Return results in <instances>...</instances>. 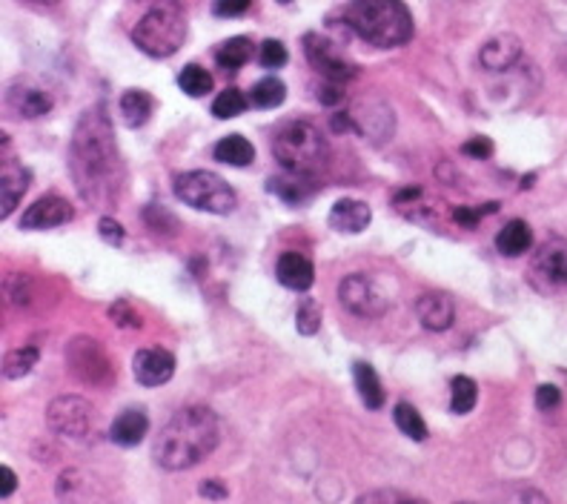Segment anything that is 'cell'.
I'll return each mask as SVG.
<instances>
[{"label":"cell","mask_w":567,"mask_h":504,"mask_svg":"<svg viewBox=\"0 0 567 504\" xmlns=\"http://www.w3.org/2000/svg\"><path fill=\"white\" fill-rule=\"evenodd\" d=\"M201 496H207V499H227V488L215 481V479H207L201 484Z\"/></svg>","instance_id":"b9f144b4"},{"label":"cell","mask_w":567,"mask_h":504,"mask_svg":"<svg viewBox=\"0 0 567 504\" xmlns=\"http://www.w3.org/2000/svg\"><path fill=\"white\" fill-rule=\"evenodd\" d=\"M341 98H344V92L339 89V84L324 81V84L319 86V101H321L324 106H336V104H341Z\"/></svg>","instance_id":"60d3db41"},{"label":"cell","mask_w":567,"mask_h":504,"mask_svg":"<svg viewBox=\"0 0 567 504\" xmlns=\"http://www.w3.org/2000/svg\"><path fill=\"white\" fill-rule=\"evenodd\" d=\"M287 46L281 41H276V37H267V41L261 44V52H258V61L264 69H281L287 64Z\"/></svg>","instance_id":"e575fe53"},{"label":"cell","mask_w":567,"mask_h":504,"mask_svg":"<svg viewBox=\"0 0 567 504\" xmlns=\"http://www.w3.org/2000/svg\"><path fill=\"white\" fill-rule=\"evenodd\" d=\"M187 17L178 4H155L132 29V44L149 57H169L184 46Z\"/></svg>","instance_id":"5b68a950"},{"label":"cell","mask_w":567,"mask_h":504,"mask_svg":"<svg viewBox=\"0 0 567 504\" xmlns=\"http://www.w3.org/2000/svg\"><path fill=\"white\" fill-rule=\"evenodd\" d=\"M304 55H307L309 66L316 69L324 81L344 84V81H353V77L359 75V66L347 61V55L339 49V44L319 32L304 35Z\"/></svg>","instance_id":"ba28073f"},{"label":"cell","mask_w":567,"mask_h":504,"mask_svg":"<svg viewBox=\"0 0 567 504\" xmlns=\"http://www.w3.org/2000/svg\"><path fill=\"white\" fill-rule=\"evenodd\" d=\"M66 358H69L75 378H81L86 384H109L112 381L109 356L104 353V347L97 344L95 338H86V336L72 338Z\"/></svg>","instance_id":"8fae6325"},{"label":"cell","mask_w":567,"mask_h":504,"mask_svg":"<svg viewBox=\"0 0 567 504\" xmlns=\"http://www.w3.org/2000/svg\"><path fill=\"white\" fill-rule=\"evenodd\" d=\"M296 327H299L301 336H316L319 333V327H321V307L312 301V298L301 301L299 316H296Z\"/></svg>","instance_id":"836d02e7"},{"label":"cell","mask_w":567,"mask_h":504,"mask_svg":"<svg viewBox=\"0 0 567 504\" xmlns=\"http://www.w3.org/2000/svg\"><path fill=\"white\" fill-rule=\"evenodd\" d=\"M121 118L129 129H141L152 118V98L144 89H127L121 95Z\"/></svg>","instance_id":"d4e9b609"},{"label":"cell","mask_w":567,"mask_h":504,"mask_svg":"<svg viewBox=\"0 0 567 504\" xmlns=\"http://www.w3.org/2000/svg\"><path fill=\"white\" fill-rule=\"evenodd\" d=\"M247 109V95L236 86H229L224 92H218V98L212 101V115L221 121H229V118H238V115Z\"/></svg>","instance_id":"1f68e13d"},{"label":"cell","mask_w":567,"mask_h":504,"mask_svg":"<svg viewBox=\"0 0 567 504\" xmlns=\"http://www.w3.org/2000/svg\"><path fill=\"white\" fill-rule=\"evenodd\" d=\"M278 4H289V0H278Z\"/></svg>","instance_id":"c3c4849f"},{"label":"cell","mask_w":567,"mask_h":504,"mask_svg":"<svg viewBox=\"0 0 567 504\" xmlns=\"http://www.w3.org/2000/svg\"><path fill=\"white\" fill-rule=\"evenodd\" d=\"M97 236H101L109 247H124V241H127L124 227L115 218H109V216H104L101 224H97Z\"/></svg>","instance_id":"d590c367"},{"label":"cell","mask_w":567,"mask_h":504,"mask_svg":"<svg viewBox=\"0 0 567 504\" xmlns=\"http://www.w3.org/2000/svg\"><path fill=\"white\" fill-rule=\"evenodd\" d=\"M41 361V350H37L35 344H26V347H17V350L6 353L4 358V378L15 381V378H24L32 373V367Z\"/></svg>","instance_id":"83f0119b"},{"label":"cell","mask_w":567,"mask_h":504,"mask_svg":"<svg viewBox=\"0 0 567 504\" xmlns=\"http://www.w3.org/2000/svg\"><path fill=\"white\" fill-rule=\"evenodd\" d=\"M132 376L144 387H161L175 376V356L161 350V347L138 350L132 358Z\"/></svg>","instance_id":"4fadbf2b"},{"label":"cell","mask_w":567,"mask_h":504,"mask_svg":"<svg viewBox=\"0 0 567 504\" xmlns=\"http://www.w3.org/2000/svg\"><path fill=\"white\" fill-rule=\"evenodd\" d=\"M416 316H419L421 327L430 329V333L450 329L453 327V318H456L453 298L444 296V293H427L416 301Z\"/></svg>","instance_id":"ac0fdd59"},{"label":"cell","mask_w":567,"mask_h":504,"mask_svg":"<svg viewBox=\"0 0 567 504\" xmlns=\"http://www.w3.org/2000/svg\"><path fill=\"white\" fill-rule=\"evenodd\" d=\"M476 398H479V387L473 378L456 376L453 381H450V410H453L456 416L471 413L476 407Z\"/></svg>","instance_id":"f1b7e54d"},{"label":"cell","mask_w":567,"mask_h":504,"mask_svg":"<svg viewBox=\"0 0 567 504\" xmlns=\"http://www.w3.org/2000/svg\"><path fill=\"white\" fill-rule=\"evenodd\" d=\"M147 433H149V418L141 410H124L109 428V438L118 448H138L147 438Z\"/></svg>","instance_id":"ffe728a7"},{"label":"cell","mask_w":567,"mask_h":504,"mask_svg":"<svg viewBox=\"0 0 567 504\" xmlns=\"http://www.w3.org/2000/svg\"><path fill=\"white\" fill-rule=\"evenodd\" d=\"M533 247V229L527 221L516 218V221H507L501 229H499V236H496V249L501 252V256L507 258H516L521 256V252H527Z\"/></svg>","instance_id":"44dd1931"},{"label":"cell","mask_w":567,"mask_h":504,"mask_svg":"<svg viewBox=\"0 0 567 504\" xmlns=\"http://www.w3.org/2000/svg\"><path fill=\"white\" fill-rule=\"evenodd\" d=\"M92 404L81 396H61L49 401L46 424L55 436L64 438H84L92 430Z\"/></svg>","instance_id":"9c48e42d"},{"label":"cell","mask_w":567,"mask_h":504,"mask_svg":"<svg viewBox=\"0 0 567 504\" xmlns=\"http://www.w3.org/2000/svg\"><path fill=\"white\" fill-rule=\"evenodd\" d=\"M0 476H4V493H0V496H4V499H9V496L15 493V488H17V476H15L9 468H4V470H0Z\"/></svg>","instance_id":"ee69618b"},{"label":"cell","mask_w":567,"mask_h":504,"mask_svg":"<svg viewBox=\"0 0 567 504\" xmlns=\"http://www.w3.org/2000/svg\"><path fill=\"white\" fill-rule=\"evenodd\" d=\"M519 57H521V41L516 35H507V32L493 35L491 41L479 49V64L491 72L513 69L519 64Z\"/></svg>","instance_id":"9a60e30c"},{"label":"cell","mask_w":567,"mask_h":504,"mask_svg":"<svg viewBox=\"0 0 567 504\" xmlns=\"http://www.w3.org/2000/svg\"><path fill=\"white\" fill-rule=\"evenodd\" d=\"M276 276L287 289L307 293L312 281H316V267H312V261L307 256H301V252H284L276 264Z\"/></svg>","instance_id":"d6986e66"},{"label":"cell","mask_w":567,"mask_h":504,"mask_svg":"<svg viewBox=\"0 0 567 504\" xmlns=\"http://www.w3.org/2000/svg\"><path fill=\"white\" fill-rule=\"evenodd\" d=\"M393 421H396V428L410 438V441H424L427 438V424L421 418V413L416 410L413 404H407L401 401L396 410H393Z\"/></svg>","instance_id":"f546056e"},{"label":"cell","mask_w":567,"mask_h":504,"mask_svg":"<svg viewBox=\"0 0 567 504\" xmlns=\"http://www.w3.org/2000/svg\"><path fill=\"white\" fill-rule=\"evenodd\" d=\"M341 15L347 29L370 46L396 49L413 37V15L401 0H349Z\"/></svg>","instance_id":"3957f363"},{"label":"cell","mask_w":567,"mask_h":504,"mask_svg":"<svg viewBox=\"0 0 567 504\" xmlns=\"http://www.w3.org/2000/svg\"><path fill=\"white\" fill-rule=\"evenodd\" d=\"M564 66H567V44H564Z\"/></svg>","instance_id":"7dc6e473"},{"label":"cell","mask_w":567,"mask_h":504,"mask_svg":"<svg viewBox=\"0 0 567 504\" xmlns=\"http://www.w3.org/2000/svg\"><path fill=\"white\" fill-rule=\"evenodd\" d=\"M387 499H393V501H407L410 496L404 493H387V490H379V493H364L361 501H387Z\"/></svg>","instance_id":"7bdbcfd3"},{"label":"cell","mask_w":567,"mask_h":504,"mask_svg":"<svg viewBox=\"0 0 567 504\" xmlns=\"http://www.w3.org/2000/svg\"><path fill=\"white\" fill-rule=\"evenodd\" d=\"M370 218H373V212L364 201H356V198H341L332 204L329 209V227L341 232V236H359L370 227Z\"/></svg>","instance_id":"e0dca14e"},{"label":"cell","mask_w":567,"mask_h":504,"mask_svg":"<svg viewBox=\"0 0 567 504\" xmlns=\"http://www.w3.org/2000/svg\"><path fill=\"white\" fill-rule=\"evenodd\" d=\"M272 155H276V161L287 172L312 178L327 166L329 149H327V138L316 126L307 121H292L276 132V138H272Z\"/></svg>","instance_id":"277c9868"},{"label":"cell","mask_w":567,"mask_h":504,"mask_svg":"<svg viewBox=\"0 0 567 504\" xmlns=\"http://www.w3.org/2000/svg\"><path fill=\"white\" fill-rule=\"evenodd\" d=\"M252 41L249 37H229V41H224L221 46H218V52H215V57H218V66H224V69H229V72H236V69H241L249 57H252Z\"/></svg>","instance_id":"4316f807"},{"label":"cell","mask_w":567,"mask_h":504,"mask_svg":"<svg viewBox=\"0 0 567 504\" xmlns=\"http://www.w3.org/2000/svg\"><path fill=\"white\" fill-rule=\"evenodd\" d=\"M178 86L184 95H189V98H204V95L212 92V75L198 64H189L178 75Z\"/></svg>","instance_id":"4dcf8cb0"},{"label":"cell","mask_w":567,"mask_h":504,"mask_svg":"<svg viewBox=\"0 0 567 504\" xmlns=\"http://www.w3.org/2000/svg\"><path fill=\"white\" fill-rule=\"evenodd\" d=\"M69 176L89 207H115L124 189V161L106 106L86 109L72 132Z\"/></svg>","instance_id":"6da1fadb"},{"label":"cell","mask_w":567,"mask_h":504,"mask_svg":"<svg viewBox=\"0 0 567 504\" xmlns=\"http://www.w3.org/2000/svg\"><path fill=\"white\" fill-rule=\"evenodd\" d=\"M284 98H287V86L284 81H278V77H272V75L261 77V81H256V86L249 89V101L258 109H276L284 104Z\"/></svg>","instance_id":"484cf974"},{"label":"cell","mask_w":567,"mask_h":504,"mask_svg":"<svg viewBox=\"0 0 567 504\" xmlns=\"http://www.w3.org/2000/svg\"><path fill=\"white\" fill-rule=\"evenodd\" d=\"M215 158L227 166H249L256 161V146L244 135H227V138L215 144Z\"/></svg>","instance_id":"cb8c5ba5"},{"label":"cell","mask_w":567,"mask_h":504,"mask_svg":"<svg viewBox=\"0 0 567 504\" xmlns=\"http://www.w3.org/2000/svg\"><path fill=\"white\" fill-rule=\"evenodd\" d=\"M339 301L347 313L361 318H379L387 309V296L381 293V287L364 273H353L339 284Z\"/></svg>","instance_id":"30bf717a"},{"label":"cell","mask_w":567,"mask_h":504,"mask_svg":"<svg viewBox=\"0 0 567 504\" xmlns=\"http://www.w3.org/2000/svg\"><path fill=\"white\" fill-rule=\"evenodd\" d=\"M499 212V201H491V204H481V207H456L453 209V221L464 229H476V224L484 218V216H496Z\"/></svg>","instance_id":"d6a6232c"},{"label":"cell","mask_w":567,"mask_h":504,"mask_svg":"<svg viewBox=\"0 0 567 504\" xmlns=\"http://www.w3.org/2000/svg\"><path fill=\"white\" fill-rule=\"evenodd\" d=\"M155 4H172V0H155Z\"/></svg>","instance_id":"bcb514c9"},{"label":"cell","mask_w":567,"mask_h":504,"mask_svg":"<svg viewBox=\"0 0 567 504\" xmlns=\"http://www.w3.org/2000/svg\"><path fill=\"white\" fill-rule=\"evenodd\" d=\"M109 318L118 324V327H138L141 324V318L135 316V309H132V304L127 301V298H121V301H115L112 307H109Z\"/></svg>","instance_id":"8d00e7d4"},{"label":"cell","mask_w":567,"mask_h":504,"mask_svg":"<svg viewBox=\"0 0 567 504\" xmlns=\"http://www.w3.org/2000/svg\"><path fill=\"white\" fill-rule=\"evenodd\" d=\"M32 172L21 166L15 158L4 155V172H0V216L9 218V212L17 207V201L24 198V192L29 189Z\"/></svg>","instance_id":"2e32d148"},{"label":"cell","mask_w":567,"mask_h":504,"mask_svg":"<svg viewBox=\"0 0 567 504\" xmlns=\"http://www.w3.org/2000/svg\"><path fill=\"white\" fill-rule=\"evenodd\" d=\"M536 404H539V410H544V413L556 410V407L562 404V390L553 384H542L536 390Z\"/></svg>","instance_id":"74e56055"},{"label":"cell","mask_w":567,"mask_h":504,"mask_svg":"<svg viewBox=\"0 0 567 504\" xmlns=\"http://www.w3.org/2000/svg\"><path fill=\"white\" fill-rule=\"evenodd\" d=\"M267 189L272 192L276 198H281L284 204L289 207H299L304 204L309 196H312V186H309V178L307 176H296V172H287L284 178H269Z\"/></svg>","instance_id":"7402d4cb"},{"label":"cell","mask_w":567,"mask_h":504,"mask_svg":"<svg viewBox=\"0 0 567 504\" xmlns=\"http://www.w3.org/2000/svg\"><path fill=\"white\" fill-rule=\"evenodd\" d=\"M353 378H356V390H359L367 410H381L384 390H381V381H379L373 367H370L367 361H356L353 364Z\"/></svg>","instance_id":"603a6c76"},{"label":"cell","mask_w":567,"mask_h":504,"mask_svg":"<svg viewBox=\"0 0 567 504\" xmlns=\"http://www.w3.org/2000/svg\"><path fill=\"white\" fill-rule=\"evenodd\" d=\"M252 6V0H215L212 12L218 17H241Z\"/></svg>","instance_id":"f35d334b"},{"label":"cell","mask_w":567,"mask_h":504,"mask_svg":"<svg viewBox=\"0 0 567 504\" xmlns=\"http://www.w3.org/2000/svg\"><path fill=\"white\" fill-rule=\"evenodd\" d=\"M72 204L61 196H44L37 198L21 218V229H55L72 221Z\"/></svg>","instance_id":"5bb4252c"},{"label":"cell","mask_w":567,"mask_h":504,"mask_svg":"<svg viewBox=\"0 0 567 504\" xmlns=\"http://www.w3.org/2000/svg\"><path fill=\"white\" fill-rule=\"evenodd\" d=\"M531 284L544 296L567 293V238H551L539 247L531 261Z\"/></svg>","instance_id":"52a82bcc"},{"label":"cell","mask_w":567,"mask_h":504,"mask_svg":"<svg viewBox=\"0 0 567 504\" xmlns=\"http://www.w3.org/2000/svg\"><path fill=\"white\" fill-rule=\"evenodd\" d=\"M6 106L17 115V118H26V121L44 118V115L52 109V95L41 84L29 81V77H17L6 92Z\"/></svg>","instance_id":"7c38bea8"},{"label":"cell","mask_w":567,"mask_h":504,"mask_svg":"<svg viewBox=\"0 0 567 504\" xmlns=\"http://www.w3.org/2000/svg\"><path fill=\"white\" fill-rule=\"evenodd\" d=\"M26 4H37V6H52L57 0H26Z\"/></svg>","instance_id":"f6af8a7d"},{"label":"cell","mask_w":567,"mask_h":504,"mask_svg":"<svg viewBox=\"0 0 567 504\" xmlns=\"http://www.w3.org/2000/svg\"><path fill=\"white\" fill-rule=\"evenodd\" d=\"M461 152L471 155V158H476V161H484V158H491V155H493V144L487 141L484 135H476V138H471L461 146Z\"/></svg>","instance_id":"ab89813d"},{"label":"cell","mask_w":567,"mask_h":504,"mask_svg":"<svg viewBox=\"0 0 567 504\" xmlns=\"http://www.w3.org/2000/svg\"><path fill=\"white\" fill-rule=\"evenodd\" d=\"M221 441L218 418L204 404H192L175 413L152 441V459L164 470H189L204 461Z\"/></svg>","instance_id":"7a4b0ae2"},{"label":"cell","mask_w":567,"mask_h":504,"mask_svg":"<svg viewBox=\"0 0 567 504\" xmlns=\"http://www.w3.org/2000/svg\"><path fill=\"white\" fill-rule=\"evenodd\" d=\"M172 189H175V196H178V201L201 212H209V216H229L238 204L236 189L221 176H215V172H207V169L181 172V176L175 178Z\"/></svg>","instance_id":"8992f818"}]
</instances>
